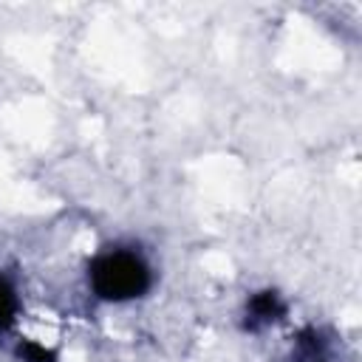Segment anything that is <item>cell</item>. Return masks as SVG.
Listing matches in <instances>:
<instances>
[{"label": "cell", "mask_w": 362, "mask_h": 362, "mask_svg": "<svg viewBox=\"0 0 362 362\" xmlns=\"http://www.w3.org/2000/svg\"><path fill=\"white\" fill-rule=\"evenodd\" d=\"M153 283V269L136 246L102 249L88 266V286L99 300L127 303L147 294Z\"/></svg>", "instance_id": "1"}, {"label": "cell", "mask_w": 362, "mask_h": 362, "mask_svg": "<svg viewBox=\"0 0 362 362\" xmlns=\"http://www.w3.org/2000/svg\"><path fill=\"white\" fill-rule=\"evenodd\" d=\"M283 314H286V303L280 300L277 291H257L246 303L243 328L246 331H263V328L274 325L277 320H283Z\"/></svg>", "instance_id": "2"}, {"label": "cell", "mask_w": 362, "mask_h": 362, "mask_svg": "<svg viewBox=\"0 0 362 362\" xmlns=\"http://www.w3.org/2000/svg\"><path fill=\"white\" fill-rule=\"evenodd\" d=\"M294 362H334L328 339L317 328H305L294 342Z\"/></svg>", "instance_id": "3"}, {"label": "cell", "mask_w": 362, "mask_h": 362, "mask_svg": "<svg viewBox=\"0 0 362 362\" xmlns=\"http://www.w3.org/2000/svg\"><path fill=\"white\" fill-rule=\"evenodd\" d=\"M17 311H20L17 283L8 272H0V334H6L17 322Z\"/></svg>", "instance_id": "4"}]
</instances>
